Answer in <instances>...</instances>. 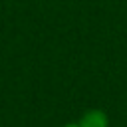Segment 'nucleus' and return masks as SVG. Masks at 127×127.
I'll return each mask as SVG.
<instances>
[{
  "instance_id": "2",
  "label": "nucleus",
  "mask_w": 127,
  "mask_h": 127,
  "mask_svg": "<svg viewBox=\"0 0 127 127\" xmlns=\"http://www.w3.org/2000/svg\"><path fill=\"white\" fill-rule=\"evenodd\" d=\"M65 127H79V123H77V125H65Z\"/></svg>"
},
{
  "instance_id": "1",
  "label": "nucleus",
  "mask_w": 127,
  "mask_h": 127,
  "mask_svg": "<svg viewBox=\"0 0 127 127\" xmlns=\"http://www.w3.org/2000/svg\"><path fill=\"white\" fill-rule=\"evenodd\" d=\"M109 119L101 109H91L87 113H83V117L79 119V127H107Z\"/></svg>"
}]
</instances>
